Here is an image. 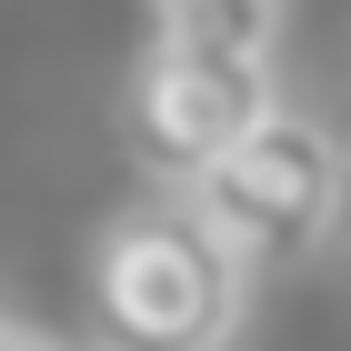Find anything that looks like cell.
<instances>
[{
	"label": "cell",
	"mask_w": 351,
	"mask_h": 351,
	"mask_svg": "<svg viewBox=\"0 0 351 351\" xmlns=\"http://www.w3.org/2000/svg\"><path fill=\"white\" fill-rule=\"evenodd\" d=\"M281 10H181L151 21L131 81H121V141L151 181L181 191L241 131L261 101H281Z\"/></svg>",
	"instance_id": "6da1fadb"
},
{
	"label": "cell",
	"mask_w": 351,
	"mask_h": 351,
	"mask_svg": "<svg viewBox=\"0 0 351 351\" xmlns=\"http://www.w3.org/2000/svg\"><path fill=\"white\" fill-rule=\"evenodd\" d=\"M90 301L141 351H221V341H241L251 271L221 251V231L191 211L181 191H161V201H131V211L101 221V241H90Z\"/></svg>",
	"instance_id": "7a4b0ae2"
},
{
	"label": "cell",
	"mask_w": 351,
	"mask_h": 351,
	"mask_svg": "<svg viewBox=\"0 0 351 351\" xmlns=\"http://www.w3.org/2000/svg\"><path fill=\"white\" fill-rule=\"evenodd\" d=\"M181 201L221 231V251L241 271H301L331 241V221H341V151H331V131L311 110L261 101L181 181Z\"/></svg>",
	"instance_id": "3957f363"
},
{
	"label": "cell",
	"mask_w": 351,
	"mask_h": 351,
	"mask_svg": "<svg viewBox=\"0 0 351 351\" xmlns=\"http://www.w3.org/2000/svg\"><path fill=\"white\" fill-rule=\"evenodd\" d=\"M151 21H181V10H281V0H141Z\"/></svg>",
	"instance_id": "277c9868"
},
{
	"label": "cell",
	"mask_w": 351,
	"mask_h": 351,
	"mask_svg": "<svg viewBox=\"0 0 351 351\" xmlns=\"http://www.w3.org/2000/svg\"><path fill=\"white\" fill-rule=\"evenodd\" d=\"M21 341H40V331H30L21 311H10V301H0V351H21Z\"/></svg>",
	"instance_id": "5b68a950"
}]
</instances>
